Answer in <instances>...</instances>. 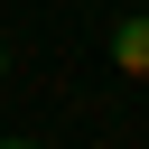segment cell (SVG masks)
<instances>
[{"label": "cell", "instance_id": "cell-1", "mask_svg": "<svg viewBox=\"0 0 149 149\" xmlns=\"http://www.w3.org/2000/svg\"><path fill=\"white\" fill-rule=\"evenodd\" d=\"M112 65H121V74H149V9L112 19Z\"/></svg>", "mask_w": 149, "mask_h": 149}, {"label": "cell", "instance_id": "cell-2", "mask_svg": "<svg viewBox=\"0 0 149 149\" xmlns=\"http://www.w3.org/2000/svg\"><path fill=\"white\" fill-rule=\"evenodd\" d=\"M0 149H37V140H0Z\"/></svg>", "mask_w": 149, "mask_h": 149}, {"label": "cell", "instance_id": "cell-3", "mask_svg": "<svg viewBox=\"0 0 149 149\" xmlns=\"http://www.w3.org/2000/svg\"><path fill=\"white\" fill-rule=\"evenodd\" d=\"M0 74H9V47H0Z\"/></svg>", "mask_w": 149, "mask_h": 149}]
</instances>
